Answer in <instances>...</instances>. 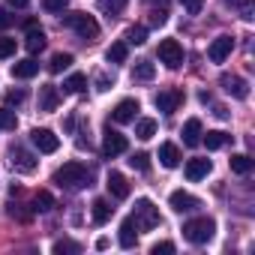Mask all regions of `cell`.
Listing matches in <instances>:
<instances>
[{"instance_id":"1f68e13d","label":"cell","mask_w":255,"mask_h":255,"mask_svg":"<svg viewBox=\"0 0 255 255\" xmlns=\"http://www.w3.org/2000/svg\"><path fill=\"white\" fill-rule=\"evenodd\" d=\"M69 66H72V54H63V51H60V54H54V57H51V63H48V69H51L54 75H60V72H63V69H69Z\"/></svg>"},{"instance_id":"7402d4cb","label":"cell","mask_w":255,"mask_h":255,"mask_svg":"<svg viewBox=\"0 0 255 255\" xmlns=\"http://www.w3.org/2000/svg\"><path fill=\"white\" fill-rule=\"evenodd\" d=\"M201 141L207 144V150H219V147H225V144L231 141V135H228V132H222V129H213V132L201 135Z\"/></svg>"},{"instance_id":"b9f144b4","label":"cell","mask_w":255,"mask_h":255,"mask_svg":"<svg viewBox=\"0 0 255 255\" xmlns=\"http://www.w3.org/2000/svg\"><path fill=\"white\" fill-rule=\"evenodd\" d=\"M6 3H9V6H15V9H21V6H27V3H30V0H6Z\"/></svg>"},{"instance_id":"5b68a950","label":"cell","mask_w":255,"mask_h":255,"mask_svg":"<svg viewBox=\"0 0 255 255\" xmlns=\"http://www.w3.org/2000/svg\"><path fill=\"white\" fill-rule=\"evenodd\" d=\"M156 54H159V60H162L168 69H177V66L183 63V45H180L177 39H162Z\"/></svg>"},{"instance_id":"d4e9b609","label":"cell","mask_w":255,"mask_h":255,"mask_svg":"<svg viewBox=\"0 0 255 255\" xmlns=\"http://www.w3.org/2000/svg\"><path fill=\"white\" fill-rule=\"evenodd\" d=\"M135 135H138L141 141L153 138V135H156V120H150V117H141V120L135 123Z\"/></svg>"},{"instance_id":"8fae6325","label":"cell","mask_w":255,"mask_h":255,"mask_svg":"<svg viewBox=\"0 0 255 255\" xmlns=\"http://www.w3.org/2000/svg\"><path fill=\"white\" fill-rule=\"evenodd\" d=\"M126 147H129V141H126V135H120V132H114V129H108L105 132V141H102V153L105 156H120V153H126Z\"/></svg>"},{"instance_id":"d6a6232c","label":"cell","mask_w":255,"mask_h":255,"mask_svg":"<svg viewBox=\"0 0 255 255\" xmlns=\"http://www.w3.org/2000/svg\"><path fill=\"white\" fill-rule=\"evenodd\" d=\"M144 39H147V27H129L126 30V45H144Z\"/></svg>"},{"instance_id":"4dcf8cb0","label":"cell","mask_w":255,"mask_h":255,"mask_svg":"<svg viewBox=\"0 0 255 255\" xmlns=\"http://www.w3.org/2000/svg\"><path fill=\"white\" fill-rule=\"evenodd\" d=\"M96 6L105 12V15H120L126 9V0H96Z\"/></svg>"},{"instance_id":"ab89813d","label":"cell","mask_w":255,"mask_h":255,"mask_svg":"<svg viewBox=\"0 0 255 255\" xmlns=\"http://www.w3.org/2000/svg\"><path fill=\"white\" fill-rule=\"evenodd\" d=\"M15 24V15H9L6 9H0V30H9Z\"/></svg>"},{"instance_id":"e575fe53","label":"cell","mask_w":255,"mask_h":255,"mask_svg":"<svg viewBox=\"0 0 255 255\" xmlns=\"http://www.w3.org/2000/svg\"><path fill=\"white\" fill-rule=\"evenodd\" d=\"M54 252H57V255H63V252H81V246H78L75 240H57V243H54Z\"/></svg>"},{"instance_id":"52a82bcc","label":"cell","mask_w":255,"mask_h":255,"mask_svg":"<svg viewBox=\"0 0 255 255\" xmlns=\"http://www.w3.org/2000/svg\"><path fill=\"white\" fill-rule=\"evenodd\" d=\"M138 111H141L138 99H120V102L114 105V111H111V120H114V123H132V120L138 117Z\"/></svg>"},{"instance_id":"ac0fdd59","label":"cell","mask_w":255,"mask_h":255,"mask_svg":"<svg viewBox=\"0 0 255 255\" xmlns=\"http://www.w3.org/2000/svg\"><path fill=\"white\" fill-rule=\"evenodd\" d=\"M105 186H108L111 198H117V201H123L126 195H129V183H126V177H123L120 171H111L108 180H105Z\"/></svg>"},{"instance_id":"4316f807","label":"cell","mask_w":255,"mask_h":255,"mask_svg":"<svg viewBox=\"0 0 255 255\" xmlns=\"http://www.w3.org/2000/svg\"><path fill=\"white\" fill-rule=\"evenodd\" d=\"M84 87H87V75H81V72H72L63 81V93H81Z\"/></svg>"},{"instance_id":"6da1fadb","label":"cell","mask_w":255,"mask_h":255,"mask_svg":"<svg viewBox=\"0 0 255 255\" xmlns=\"http://www.w3.org/2000/svg\"><path fill=\"white\" fill-rule=\"evenodd\" d=\"M87 180H90V171L81 162H66L54 171V183L63 189H81V186H87Z\"/></svg>"},{"instance_id":"ffe728a7","label":"cell","mask_w":255,"mask_h":255,"mask_svg":"<svg viewBox=\"0 0 255 255\" xmlns=\"http://www.w3.org/2000/svg\"><path fill=\"white\" fill-rule=\"evenodd\" d=\"M180 150H177V144H171V141H165V144H159V162L165 165V168H177L180 165Z\"/></svg>"},{"instance_id":"74e56055","label":"cell","mask_w":255,"mask_h":255,"mask_svg":"<svg viewBox=\"0 0 255 255\" xmlns=\"http://www.w3.org/2000/svg\"><path fill=\"white\" fill-rule=\"evenodd\" d=\"M180 6H183L189 15H198V12H201V6H204V0H180Z\"/></svg>"},{"instance_id":"4fadbf2b","label":"cell","mask_w":255,"mask_h":255,"mask_svg":"<svg viewBox=\"0 0 255 255\" xmlns=\"http://www.w3.org/2000/svg\"><path fill=\"white\" fill-rule=\"evenodd\" d=\"M24 27H27V36H24V45H27V51H30V54L42 51V48H45V33H42V27H39L36 21H27Z\"/></svg>"},{"instance_id":"e0dca14e","label":"cell","mask_w":255,"mask_h":255,"mask_svg":"<svg viewBox=\"0 0 255 255\" xmlns=\"http://www.w3.org/2000/svg\"><path fill=\"white\" fill-rule=\"evenodd\" d=\"M57 105H60V93H57V87H54V84H42V87H39V111L51 114Z\"/></svg>"},{"instance_id":"f1b7e54d","label":"cell","mask_w":255,"mask_h":255,"mask_svg":"<svg viewBox=\"0 0 255 255\" xmlns=\"http://www.w3.org/2000/svg\"><path fill=\"white\" fill-rule=\"evenodd\" d=\"M18 126V117L12 108H0V132H12Z\"/></svg>"},{"instance_id":"30bf717a","label":"cell","mask_w":255,"mask_h":255,"mask_svg":"<svg viewBox=\"0 0 255 255\" xmlns=\"http://www.w3.org/2000/svg\"><path fill=\"white\" fill-rule=\"evenodd\" d=\"M168 204H171V210H177V213H192V210H198V207H201V201H198L195 195L183 192V189H174V192H171V198H168Z\"/></svg>"},{"instance_id":"f35d334b","label":"cell","mask_w":255,"mask_h":255,"mask_svg":"<svg viewBox=\"0 0 255 255\" xmlns=\"http://www.w3.org/2000/svg\"><path fill=\"white\" fill-rule=\"evenodd\" d=\"M153 255H171L174 252V243H168V240H162V243H156L153 249H150Z\"/></svg>"},{"instance_id":"d6986e66","label":"cell","mask_w":255,"mask_h":255,"mask_svg":"<svg viewBox=\"0 0 255 255\" xmlns=\"http://www.w3.org/2000/svg\"><path fill=\"white\" fill-rule=\"evenodd\" d=\"M210 159H204V156H195V159H189L186 162V180H201V177H207L210 174Z\"/></svg>"},{"instance_id":"603a6c76","label":"cell","mask_w":255,"mask_h":255,"mask_svg":"<svg viewBox=\"0 0 255 255\" xmlns=\"http://www.w3.org/2000/svg\"><path fill=\"white\" fill-rule=\"evenodd\" d=\"M111 213H114V207H111L105 198H96V201H93V222H96V225H105V222L111 219Z\"/></svg>"},{"instance_id":"2e32d148","label":"cell","mask_w":255,"mask_h":255,"mask_svg":"<svg viewBox=\"0 0 255 255\" xmlns=\"http://www.w3.org/2000/svg\"><path fill=\"white\" fill-rule=\"evenodd\" d=\"M201 135H204L201 120H198V117H189V120L183 123V144H186V147H198V144H201Z\"/></svg>"},{"instance_id":"83f0119b","label":"cell","mask_w":255,"mask_h":255,"mask_svg":"<svg viewBox=\"0 0 255 255\" xmlns=\"http://www.w3.org/2000/svg\"><path fill=\"white\" fill-rule=\"evenodd\" d=\"M51 207H54V198H51V192L39 189V192L33 195V210H36V213H48Z\"/></svg>"},{"instance_id":"ba28073f","label":"cell","mask_w":255,"mask_h":255,"mask_svg":"<svg viewBox=\"0 0 255 255\" xmlns=\"http://www.w3.org/2000/svg\"><path fill=\"white\" fill-rule=\"evenodd\" d=\"M30 141H33V147H36L39 153H54V150L60 147V138H57L51 129H33V132H30Z\"/></svg>"},{"instance_id":"277c9868","label":"cell","mask_w":255,"mask_h":255,"mask_svg":"<svg viewBox=\"0 0 255 255\" xmlns=\"http://www.w3.org/2000/svg\"><path fill=\"white\" fill-rule=\"evenodd\" d=\"M132 219H135L138 231H150V228H156V225L162 222V219H159V207H153L150 198H138V201H135V213H132Z\"/></svg>"},{"instance_id":"f546056e","label":"cell","mask_w":255,"mask_h":255,"mask_svg":"<svg viewBox=\"0 0 255 255\" xmlns=\"http://www.w3.org/2000/svg\"><path fill=\"white\" fill-rule=\"evenodd\" d=\"M231 171H234V174H249V171H252V159H249L246 153H234V156H231Z\"/></svg>"},{"instance_id":"8d00e7d4","label":"cell","mask_w":255,"mask_h":255,"mask_svg":"<svg viewBox=\"0 0 255 255\" xmlns=\"http://www.w3.org/2000/svg\"><path fill=\"white\" fill-rule=\"evenodd\" d=\"M42 6H45L48 12H63V9L69 6V0H42Z\"/></svg>"},{"instance_id":"7bdbcfd3","label":"cell","mask_w":255,"mask_h":255,"mask_svg":"<svg viewBox=\"0 0 255 255\" xmlns=\"http://www.w3.org/2000/svg\"><path fill=\"white\" fill-rule=\"evenodd\" d=\"M111 84H114V81H108V78H105V75H99V90H108V87H111Z\"/></svg>"},{"instance_id":"484cf974","label":"cell","mask_w":255,"mask_h":255,"mask_svg":"<svg viewBox=\"0 0 255 255\" xmlns=\"http://www.w3.org/2000/svg\"><path fill=\"white\" fill-rule=\"evenodd\" d=\"M153 75H156V66H153L150 60H138L135 69H132V78H135V81H150Z\"/></svg>"},{"instance_id":"d590c367","label":"cell","mask_w":255,"mask_h":255,"mask_svg":"<svg viewBox=\"0 0 255 255\" xmlns=\"http://www.w3.org/2000/svg\"><path fill=\"white\" fill-rule=\"evenodd\" d=\"M15 54V39H0V60Z\"/></svg>"},{"instance_id":"7a4b0ae2","label":"cell","mask_w":255,"mask_h":255,"mask_svg":"<svg viewBox=\"0 0 255 255\" xmlns=\"http://www.w3.org/2000/svg\"><path fill=\"white\" fill-rule=\"evenodd\" d=\"M63 24H66L69 30H75L81 39H96V36H99V24H96V18L87 15V12H66V15H63Z\"/></svg>"},{"instance_id":"44dd1931","label":"cell","mask_w":255,"mask_h":255,"mask_svg":"<svg viewBox=\"0 0 255 255\" xmlns=\"http://www.w3.org/2000/svg\"><path fill=\"white\" fill-rule=\"evenodd\" d=\"M39 72V63L33 60V57H27V60H18V63H12V75L15 78H33Z\"/></svg>"},{"instance_id":"5bb4252c","label":"cell","mask_w":255,"mask_h":255,"mask_svg":"<svg viewBox=\"0 0 255 255\" xmlns=\"http://www.w3.org/2000/svg\"><path fill=\"white\" fill-rule=\"evenodd\" d=\"M231 48H234V39H231V36H219V39H213V45L207 48V57H210L213 63H222V60H228Z\"/></svg>"},{"instance_id":"8992f818","label":"cell","mask_w":255,"mask_h":255,"mask_svg":"<svg viewBox=\"0 0 255 255\" xmlns=\"http://www.w3.org/2000/svg\"><path fill=\"white\" fill-rule=\"evenodd\" d=\"M9 165L15 171H21V174H30V171H36V156L15 144V147H9Z\"/></svg>"},{"instance_id":"3957f363","label":"cell","mask_w":255,"mask_h":255,"mask_svg":"<svg viewBox=\"0 0 255 255\" xmlns=\"http://www.w3.org/2000/svg\"><path fill=\"white\" fill-rule=\"evenodd\" d=\"M213 231H216V222H213V219H207V216L189 219V222L183 225V237H186L189 243H195V246H201V243H210Z\"/></svg>"},{"instance_id":"9a60e30c","label":"cell","mask_w":255,"mask_h":255,"mask_svg":"<svg viewBox=\"0 0 255 255\" xmlns=\"http://www.w3.org/2000/svg\"><path fill=\"white\" fill-rule=\"evenodd\" d=\"M117 240H120V246H123V249H132V246L138 243V225H135V219H132V216L120 222V234H117Z\"/></svg>"},{"instance_id":"cb8c5ba5","label":"cell","mask_w":255,"mask_h":255,"mask_svg":"<svg viewBox=\"0 0 255 255\" xmlns=\"http://www.w3.org/2000/svg\"><path fill=\"white\" fill-rule=\"evenodd\" d=\"M126 54H129V45H126V42H114L105 51V60L108 63H126Z\"/></svg>"},{"instance_id":"7c38bea8","label":"cell","mask_w":255,"mask_h":255,"mask_svg":"<svg viewBox=\"0 0 255 255\" xmlns=\"http://www.w3.org/2000/svg\"><path fill=\"white\" fill-rule=\"evenodd\" d=\"M219 84H222V90L231 93L234 99H246V96H249V84H246L240 75H222Z\"/></svg>"},{"instance_id":"60d3db41","label":"cell","mask_w":255,"mask_h":255,"mask_svg":"<svg viewBox=\"0 0 255 255\" xmlns=\"http://www.w3.org/2000/svg\"><path fill=\"white\" fill-rule=\"evenodd\" d=\"M6 102H9V105L24 102V90H9V93H6Z\"/></svg>"},{"instance_id":"836d02e7","label":"cell","mask_w":255,"mask_h":255,"mask_svg":"<svg viewBox=\"0 0 255 255\" xmlns=\"http://www.w3.org/2000/svg\"><path fill=\"white\" fill-rule=\"evenodd\" d=\"M129 165H132L135 171H150V156H147V153H132V156H129Z\"/></svg>"},{"instance_id":"9c48e42d","label":"cell","mask_w":255,"mask_h":255,"mask_svg":"<svg viewBox=\"0 0 255 255\" xmlns=\"http://www.w3.org/2000/svg\"><path fill=\"white\" fill-rule=\"evenodd\" d=\"M156 108L162 111V114H174L180 105H183V90H162V93H156Z\"/></svg>"}]
</instances>
